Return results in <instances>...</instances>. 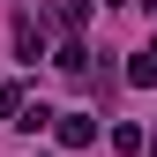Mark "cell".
I'll return each instance as SVG.
<instances>
[{
	"label": "cell",
	"mask_w": 157,
	"mask_h": 157,
	"mask_svg": "<svg viewBox=\"0 0 157 157\" xmlns=\"http://www.w3.org/2000/svg\"><path fill=\"white\" fill-rule=\"evenodd\" d=\"M52 135H60L67 150H90V142H97V112H60V120H52Z\"/></svg>",
	"instance_id": "obj_1"
},
{
	"label": "cell",
	"mask_w": 157,
	"mask_h": 157,
	"mask_svg": "<svg viewBox=\"0 0 157 157\" xmlns=\"http://www.w3.org/2000/svg\"><path fill=\"white\" fill-rule=\"evenodd\" d=\"M15 52H23V67H37V60H45V37H37V23H30V15H15Z\"/></svg>",
	"instance_id": "obj_2"
},
{
	"label": "cell",
	"mask_w": 157,
	"mask_h": 157,
	"mask_svg": "<svg viewBox=\"0 0 157 157\" xmlns=\"http://www.w3.org/2000/svg\"><path fill=\"white\" fill-rule=\"evenodd\" d=\"M127 82H135V90H157V60H150V52H135V60H127Z\"/></svg>",
	"instance_id": "obj_3"
},
{
	"label": "cell",
	"mask_w": 157,
	"mask_h": 157,
	"mask_svg": "<svg viewBox=\"0 0 157 157\" xmlns=\"http://www.w3.org/2000/svg\"><path fill=\"white\" fill-rule=\"evenodd\" d=\"M0 120H8V127L23 120V82H0Z\"/></svg>",
	"instance_id": "obj_4"
},
{
	"label": "cell",
	"mask_w": 157,
	"mask_h": 157,
	"mask_svg": "<svg viewBox=\"0 0 157 157\" xmlns=\"http://www.w3.org/2000/svg\"><path fill=\"white\" fill-rule=\"evenodd\" d=\"M112 150H150V135L135 127V120H120V127H112Z\"/></svg>",
	"instance_id": "obj_5"
},
{
	"label": "cell",
	"mask_w": 157,
	"mask_h": 157,
	"mask_svg": "<svg viewBox=\"0 0 157 157\" xmlns=\"http://www.w3.org/2000/svg\"><path fill=\"white\" fill-rule=\"evenodd\" d=\"M52 120H60L52 105H23V120H15V127H23V135H37V127H52Z\"/></svg>",
	"instance_id": "obj_6"
},
{
	"label": "cell",
	"mask_w": 157,
	"mask_h": 157,
	"mask_svg": "<svg viewBox=\"0 0 157 157\" xmlns=\"http://www.w3.org/2000/svg\"><path fill=\"white\" fill-rule=\"evenodd\" d=\"M150 60H157V37H150Z\"/></svg>",
	"instance_id": "obj_7"
},
{
	"label": "cell",
	"mask_w": 157,
	"mask_h": 157,
	"mask_svg": "<svg viewBox=\"0 0 157 157\" xmlns=\"http://www.w3.org/2000/svg\"><path fill=\"white\" fill-rule=\"evenodd\" d=\"M150 157H157V135H150Z\"/></svg>",
	"instance_id": "obj_8"
}]
</instances>
